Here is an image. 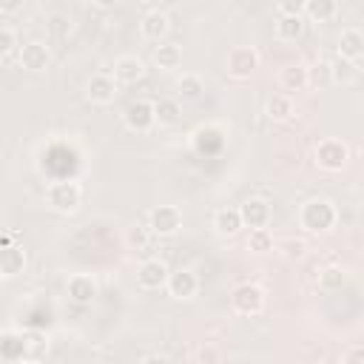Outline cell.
Masks as SVG:
<instances>
[{"mask_svg": "<svg viewBox=\"0 0 364 364\" xmlns=\"http://www.w3.org/2000/svg\"><path fill=\"white\" fill-rule=\"evenodd\" d=\"M299 219H301V228L304 230L324 233V230H330L336 225V208L327 199H310V202H304Z\"/></svg>", "mask_w": 364, "mask_h": 364, "instance_id": "cell-1", "label": "cell"}, {"mask_svg": "<svg viewBox=\"0 0 364 364\" xmlns=\"http://www.w3.org/2000/svg\"><path fill=\"white\" fill-rule=\"evenodd\" d=\"M230 304H233V310L242 313V316H256V313H262V307H264V290H262L259 284H253V282H245V284H239V287L233 290Z\"/></svg>", "mask_w": 364, "mask_h": 364, "instance_id": "cell-2", "label": "cell"}, {"mask_svg": "<svg viewBox=\"0 0 364 364\" xmlns=\"http://www.w3.org/2000/svg\"><path fill=\"white\" fill-rule=\"evenodd\" d=\"M350 159V151L341 139H321L316 145V165L324 171H341Z\"/></svg>", "mask_w": 364, "mask_h": 364, "instance_id": "cell-3", "label": "cell"}, {"mask_svg": "<svg viewBox=\"0 0 364 364\" xmlns=\"http://www.w3.org/2000/svg\"><path fill=\"white\" fill-rule=\"evenodd\" d=\"M46 199H48V205H51L54 210H60V213H71V210L80 208L82 193H80L77 182H54V185H48Z\"/></svg>", "mask_w": 364, "mask_h": 364, "instance_id": "cell-4", "label": "cell"}, {"mask_svg": "<svg viewBox=\"0 0 364 364\" xmlns=\"http://www.w3.org/2000/svg\"><path fill=\"white\" fill-rule=\"evenodd\" d=\"M256 68H259V54L250 46H236L225 60V71L236 80H247Z\"/></svg>", "mask_w": 364, "mask_h": 364, "instance_id": "cell-5", "label": "cell"}, {"mask_svg": "<svg viewBox=\"0 0 364 364\" xmlns=\"http://www.w3.org/2000/svg\"><path fill=\"white\" fill-rule=\"evenodd\" d=\"M148 228L156 233V236H173L179 228H182V213L176 205H159L151 210L148 216Z\"/></svg>", "mask_w": 364, "mask_h": 364, "instance_id": "cell-6", "label": "cell"}, {"mask_svg": "<svg viewBox=\"0 0 364 364\" xmlns=\"http://www.w3.org/2000/svg\"><path fill=\"white\" fill-rule=\"evenodd\" d=\"M122 119H125V125H128L131 131H136V134L151 131V128L156 125V119H154V102H148V100H136V102H131V105L125 108Z\"/></svg>", "mask_w": 364, "mask_h": 364, "instance_id": "cell-7", "label": "cell"}, {"mask_svg": "<svg viewBox=\"0 0 364 364\" xmlns=\"http://www.w3.org/2000/svg\"><path fill=\"white\" fill-rule=\"evenodd\" d=\"M239 216H242V228H264L270 222V205H267V199L250 196L239 208Z\"/></svg>", "mask_w": 364, "mask_h": 364, "instance_id": "cell-8", "label": "cell"}, {"mask_svg": "<svg viewBox=\"0 0 364 364\" xmlns=\"http://www.w3.org/2000/svg\"><path fill=\"white\" fill-rule=\"evenodd\" d=\"M114 94H117V80L108 74H94L85 85V97L97 105H108L114 100Z\"/></svg>", "mask_w": 364, "mask_h": 364, "instance_id": "cell-9", "label": "cell"}, {"mask_svg": "<svg viewBox=\"0 0 364 364\" xmlns=\"http://www.w3.org/2000/svg\"><path fill=\"white\" fill-rule=\"evenodd\" d=\"M165 279H168V267L159 259H145L136 270V282L145 290H159L165 284Z\"/></svg>", "mask_w": 364, "mask_h": 364, "instance_id": "cell-10", "label": "cell"}, {"mask_svg": "<svg viewBox=\"0 0 364 364\" xmlns=\"http://www.w3.org/2000/svg\"><path fill=\"white\" fill-rule=\"evenodd\" d=\"M165 284H168V293H171L173 299H191V296H196V290H199V279H196L191 270L168 273Z\"/></svg>", "mask_w": 364, "mask_h": 364, "instance_id": "cell-11", "label": "cell"}, {"mask_svg": "<svg viewBox=\"0 0 364 364\" xmlns=\"http://www.w3.org/2000/svg\"><path fill=\"white\" fill-rule=\"evenodd\" d=\"M65 290H68V299H71V301H77V304H91L94 296H97V282H94L91 276H85V273H77V276L68 279Z\"/></svg>", "mask_w": 364, "mask_h": 364, "instance_id": "cell-12", "label": "cell"}, {"mask_svg": "<svg viewBox=\"0 0 364 364\" xmlns=\"http://www.w3.org/2000/svg\"><path fill=\"white\" fill-rule=\"evenodd\" d=\"M20 65L26 68V71H46V65H48V48L43 46V43H37V40H31V43H26L23 48H20Z\"/></svg>", "mask_w": 364, "mask_h": 364, "instance_id": "cell-13", "label": "cell"}, {"mask_svg": "<svg viewBox=\"0 0 364 364\" xmlns=\"http://www.w3.org/2000/svg\"><path fill=\"white\" fill-rule=\"evenodd\" d=\"M142 74H145V65H142V60H139V57L125 54V57H119V60L114 63V80H117V82L131 85V82H136Z\"/></svg>", "mask_w": 364, "mask_h": 364, "instance_id": "cell-14", "label": "cell"}, {"mask_svg": "<svg viewBox=\"0 0 364 364\" xmlns=\"http://www.w3.org/2000/svg\"><path fill=\"white\" fill-rule=\"evenodd\" d=\"M139 31H142L145 40L159 43V40L168 34V14H165V11H148V14L142 17V23H139Z\"/></svg>", "mask_w": 364, "mask_h": 364, "instance_id": "cell-15", "label": "cell"}, {"mask_svg": "<svg viewBox=\"0 0 364 364\" xmlns=\"http://www.w3.org/2000/svg\"><path fill=\"white\" fill-rule=\"evenodd\" d=\"M361 54H364V37H361V31H358V28L341 31V37H338V57L358 63Z\"/></svg>", "mask_w": 364, "mask_h": 364, "instance_id": "cell-16", "label": "cell"}, {"mask_svg": "<svg viewBox=\"0 0 364 364\" xmlns=\"http://www.w3.org/2000/svg\"><path fill=\"white\" fill-rule=\"evenodd\" d=\"M26 267V253L14 245H3L0 247V276H17Z\"/></svg>", "mask_w": 364, "mask_h": 364, "instance_id": "cell-17", "label": "cell"}, {"mask_svg": "<svg viewBox=\"0 0 364 364\" xmlns=\"http://www.w3.org/2000/svg\"><path fill=\"white\" fill-rule=\"evenodd\" d=\"M179 117H182V105H179V100L165 97V100L154 102V119H156L159 125H173V122H179Z\"/></svg>", "mask_w": 364, "mask_h": 364, "instance_id": "cell-18", "label": "cell"}, {"mask_svg": "<svg viewBox=\"0 0 364 364\" xmlns=\"http://www.w3.org/2000/svg\"><path fill=\"white\" fill-rule=\"evenodd\" d=\"M213 225H216V230H219L222 236H233V233H239V230H242L239 208H222V210H216Z\"/></svg>", "mask_w": 364, "mask_h": 364, "instance_id": "cell-19", "label": "cell"}, {"mask_svg": "<svg viewBox=\"0 0 364 364\" xmlns=\"http://www.w3.org/2000/svg\"><path fill=\"white\" fill-rule=\"evenodd\" d=\"M154 63H156L159 68H165V71L179 68V63H182L179 46H176V43H159V46L154 48Z\"/></svg>", "mask_w": 364, "mask_h": 364, "instance_id": "cell-20", "label": "cell"}, {"mask_svg": "<svg viewBox=\"0 0 364 364\" xmlns=\"http://www.w3.org/2000/svg\"><path fill=\"white\" fill-rule=\"evenodd\" d=\"M279 82H282L284 91H301V88H307V65H299L296 63V65L282 68Z\"/></svg>", "mask_w": 364, "mask_h": 364, "instance_id": "cell-21", "label": "cell"}, {"mask_svg": "<svg viewBox=\"0 0 364 364\" xmlns=\"http://www.w3.org/2000/svg\"><path fill=\"white\" fill-rule=\"evenodd\" d=\"M301 31H304L301 14H282V17H279V23H276V37H279V40H284V43H290V40L301 37Z\"/></svg>", "mask_w": 364, "mask_h": 364, "instance_id": "cell-22", "label": "cell"}, {"mask_svg": "<svg viewBox=\"0 0 364 364\" xmlns=\"http://www.w3.org/2000/svg\"><path fill=\"white\" fill-rule=\"evenodd\" d=\"M330 74H333V82H341V85H350L358 80V63L355 60H344L338 57L336 63H330Z\"/></svg>", "mask_w": 364, "mask_h": 364, "instance_id": "cell-23", "label": "cell"}, {"mask_svg": "<svg viewBox=\"0 0 364 364\" xmlns=\"http://www.w3.org/2000/svg\"><path fill=\"white\" fill-rule=\"evenodd\" d=\"M301 11H307V17L313 23H327L336 14V0H304Z\"/></svg>", "mask_w": 364, "mask_h": 364, "instance_id": "cell-24", "label": "cell"}, {"mask_svg": "<svg viewBox=\"0 0 364 364\" xmlns=\"http://www.w3.org/2000/svg\"><path fill=\"white\" fill-rule=\"evenodd\" d=\"M176 88H179V97L182 100H199L202 91H205V82H202L199 74H182V80L176 82Z\"/></svg>", "mask_w": 364, "mask_h": 364, "instance_id": "cell-25", "label": "cell"}, {"mask_svg": "<svg viewBox=\"0 0 364 364\" xmlns=\"http://www.w3.org/2000/svg\"><path fill=\"white\" fill-rule=\"evenodd\" d=\"M267 114H270V119H290L293 117L290 94H273L270 102H267Z\"/></svg>", "mask_w": 364, "mask_h": 364, "instance_id": "cell-26", "label": "cell"}, {"mask_svg": "<svg viewBox=\"0 0 364 364\" xmlns=\"http://www.w3.org/2000/svg\"><path fill=\"white\" fill-rule=\"evenodd\" d=\"M247 250H253V253H270L273 250V236L267 233V228H250Z\"/></svg>", "mask_w": 364, "mask_h": 364, "instance_id": "cell-27", "label": "cell"}, {"mask_svg": "<svg viewBox=\"0 0 364 364\" xmlns=\"http://www.w3.org/2000/svg\"><path fill=\"white\" fill-rule=\"evenodd\" d=\"M344 282H347V273H344L341 267H336V264H330V267H324V270L318 273V284H321L324 290H341Z\"/></svg>", "mask_w": 364, "mask_h": 364, "instance_id": "cell-28", "label": "cell"}, {"mask_svg": "<svg viewBox=\"0 0 364 364\" xmlns=\"http://www.w3.org/2000/svg\"><path fill=\"white\" fill-rule=\"evenodd\" d=\"M333 74H330V63H318L313 68H307V85H330Z\"/></svg>", "mask_w": 364, "mask_h": 364, "instance_id": "cell-29", "label": "cell"}, {"mask_svg": "<svg viewBox=\"0 0 364 364\" xmlns=\"http://www.w3.org/2000/svg\"><path fill=\"white\" fill-rule=\"evenodd\" d=\"M282 256H284V259H301V256H304V242H301V239H287V242H282Z\"/></svg>", "mask_w": 364, "mask_h": 364, "instance_id": "cell-30", "label": "cell"}, {"mask_svg": "<svg viewBox=\"0 0 364 364\" xmlns=\"http://www.w3.org/2000/svg\"><path fill=\"white\" fill-rule=\"evenodd\" d=\"M14 46H17V40H14V34H11L9 28H3V26H0V57H6V54H11V51H14Z\"/></svg>", "mask_w": 364, "mask_h": 364, "instance_id": "cell-31", "label": "cell"}, {"mask_svg": "<svg viewBox=\"0 0 364 364\" xmlns=\"http://www.w3.org/2000/svg\"><path fill=\"white\" fill-rule=\"evenodd\" d=\"M304 0H279V14H301Z\"/></svg>", "mask_w": 364, "mask_h": 364, "instance_id": "cell-32", "label": "cell"}, {"mask_svg": "<svg viewBox=\"0 0 364 364\" xmlns=\"http://www.w3.org/2000/svg\"><path fill=\"white\" fill-rule=\"evenodd\" d=\"M125 239H128V245H131V247H145V242H148V236H145V230H142V228H131Z\"/></svg>", "mask_w": 364, "mask_h": 364, "instance_id": "cell-33", "label": "cell"}, {"mask_svg": "<svg viewBox=\"0 0 364 364\" xmlns=\"http://www.w3.org/2000/svg\"><path fill=\"white\" fill-rule=\"evenodd\" d=\"M23 3H26V0H0V11L14 14V11H20V9H23Z\"/></svg>", "mask_w": 364, "mask_h": 364, "instance_id": "cell-34", "label": "cell"}, {"mask_svg": "<svg viewBox=\"0 0 364 364\" xmlns=\"http://www.w3.org/2000/svg\"><path fill=\"white\" fill-rule=\"evenodd\" d=\"M361 358H364V350H361V347H355V350H350V353H347V358H344V361H347V364H355V361H361Z\"/></svg>", "mask_w": 364, "mask_h": 364, "instance_id": "cell-35", "label": "cell"}, {"mask_svg": "<svg viewBox=\"0 0 364 364\" xmlns=\"http://www.w3.org/2000/svg\"><path fill=\"white\" fill-rule=\"evenodd\" d=\"M119 0H94V6H100V9H111V6H117Z\"/></svg>", "mask_w": 364, "mask_h": 364, "instance_id": "cell-36", "label": "cell"}, {"mask_svg": "<svg viewBox=\"0 0 364 364\" xmlns=\"http://www.w3.org/2000/svg\"><path fill=\"white\" fill-rule=\"evenodd\" d=\"M199 358H219V353H213V350H202Z\"/></svg>", "mask_w": 364, "mask_h": 364, "instance_id": "cell-37", "label": "cell"}]
</instances>
